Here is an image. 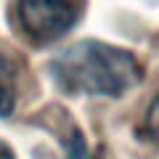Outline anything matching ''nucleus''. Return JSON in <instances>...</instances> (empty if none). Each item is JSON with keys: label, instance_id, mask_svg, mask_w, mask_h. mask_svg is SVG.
Segmentation results:
<instances>
[{"label": "nucleus", "instance_id": "1", "mask_svg": "<svg viewBox=\"0 0 159 159\" xmlns=\"http://www.w3.org/2000/svg\"><path fill=\"white\" fill-rule=\"evenodd\" d=\"M51 77L69 96L119 98L143 80V64L127 48L103 40H77L53 56Z\"/></svg>", "mask_w": 159, "mask_h": 159}, {"label": "nucleus", "instance_id": "2", "mask_svg": "<svg viewBox=\"0 0 159 159\" xmlns=\"http://www.w3.org/2000/svg\"><path fill=\"white\" fill-rule=\"evenodd\" d=\"M85 0H16V24L32 45H51L72 32Z\"/></svg>", "mask_w": 159, "mask_h": 159}, {"label": "nucleus", "instance_id": "3", "mask_svg": "<svg viewBox=\"0 0 159 159\" xmlns=\"http://www.w3.org/2000/svg\"><path fill=\"white\" fill-rule=\"evenodd\" d=\"M16 64L0 48V117H11L16 109Z\"/></svg>", "mask_w": 159, "mask_h": 159}, {"label": "nucleus", "instance_id": "4", "mask_svg": "<svg viewBox=\"0 0 159 159\" xmlns=\"http://www.w3.org/2000/svg\"><path fill=\"white\" fill-rule=\"evenodd\" d=\"M0 159H16L13 151H11V146H6L3 141H0Z\"/></svg>", "mask_w": 159, "mask_h": 159}, {"label": "nucleus", "instance_id": "5", "mask_svg": "<svg viewBox=\"0 0 159 159\" xmlns=\"http://www.w3.org/2000/svg\"><path fill=\"white\" fill-rule=\"evenodd\" d=\"M85 159H90V157H85Z\"/></svg>", "mask_w": 159, "mask_h": 159}]
</instances>
